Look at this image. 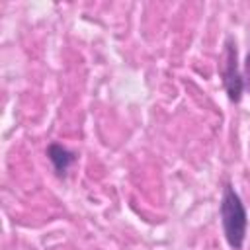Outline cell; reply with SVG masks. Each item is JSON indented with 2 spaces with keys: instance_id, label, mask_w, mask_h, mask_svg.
<instances>
[{
  "instance_id": "6da1fadb",
  "label": "cell",
  "mask_w": 250,
  "mask_h": 250,
  "mask_svg": "<svg viewBox=\"0 0 250 250\" xmlns=\"http://www.w3.org/2000/svg\"><path fill=\"white\" fill-rule=\"evenodd\" d=\"M219 217H221V227H223L227 244L232 250H242L246 242V232H248V211L230 182H227L223 188Z\"/></svg>"
},
{
  "instance_id": "7a4b0ae2",
  "label": "cell",
  "mask_w": 250,
  "mask_h": 250,
  "mask_svg": "<svg viewBox=\"0 0 250 250\" xmlns=\"http://www.w3.org/2000/svg\"><path fill=\"white\" fill-rule=\"evenodd\" d=\"M221 78H223V88L227 92L229 102L238 104L244 96V88H246V78L244 72L240 68V61H238V47H236V39L232 35L225 37L223 43V68H221Z\"/></svg>"
},
{
  "instance_id": "3957f363",
  "label": "cell",
  "mask_w": 250,
  "mask_h": 250,
  "mask_svg": "<svg viewBox=\"0 0 250 250\" xmlns=\"http://www.w3.org/2000/svg\"><path fill=\"white\" fill-rule=\"evenodd\" d=\"M45 154H47V158H49V162H51L53 172L57 174V178H62V180L68 176V170H70V168L76 164V160H78V154H76L74 150L66 148L64 145H61V143H57V141H53V143L47 145Z\"/></svg>"
}]
</instances>
